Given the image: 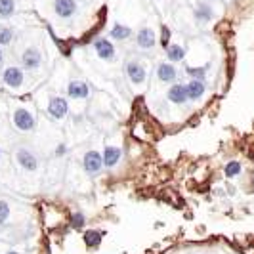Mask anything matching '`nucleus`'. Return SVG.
Here are the masks:
<instances>
[{
	"label": "nucleus",
	"mask_w": 254,
	"mask_h": 254,
	"mask_svg": "<svg viewBox=\"0 0 254 254\" xmlns=\"http://www.w3.org/2000/svg\"><path fill=\"white\" fill-rule=\"evenodd\" d=\"M15 13V2L13 0H0V17H12Z\"/></svg>",
	"instance_id": "nucleus-20"
},
{
	"label": "nucleus",
	"mask_w": 254,
	"mask_h": 254,
	"mask_svg": "<svg viewBox=\"0 0 254 254\" xmlns=\"http://www.w3.org/2000/svg\"><path fill=\"white\" fill-rule=\"evenodd\" d=\"M176 76H178V69L174 67L172 62H163V64H159V67H157V78H159L161 82H165V84H174Z\"/></svg>",
	"instance_id": "nucleus-12"
},
{
	"label": "nucleus",
	"mask_w": 254,
	"mask_h": 254,
	"mask_svg": "<svg viewBox=\"0 0 254 254\" xmlns=\"http://www.w3.org/2000/svg\"><path fill=\"white\" fill-rule=\"evenodd\" d=\"M109 35H111L113 40H128L132 37V29L128 25H123V23H115L111 27V31H109Z\"/></svg>",
	"instance_id": "nucleus-18"
},
{
	"label": "nucleus",
	"mask_w": 254,
	"mask_h": 254,
	"mask_svg": "<svg viewBox=\"0 0 254 254\" xmlns=\"http://www.w3.org/2000/svg\"><path fill=\"white\" fill-rule=\"evenodd\" d=\"M102 157H103V166H105V168H113V166H117L121 163L123 151H121V147H117V145H107L102 151Z\"/></svg>",
	"instance_id": "nucleus-14"
},
{
	"label": "nucleus",
	"mask_w": 254,
	"mask_h": 254,
	"mask_svg": "<svg viewBox=\"0 0 254 254\" xmlns=\"http://www.w3.org/2000/svg\"><path fill=\"white\" fill-rule=\"evenodd\" d=\"M2 62H4V52H2V46H0V65H2Z\"/></svg>",
	"instance_id": "nucleus-27"
},
{
	"label": "nucleus",
	"mask_w": 254,
	"mask_h": 254,
	"mask_svg": "<svg viewBox=\"0 0 254 254\" xmlns=\"http://www.w3.org/2000/svg\"><path fill=\"white\" fill-rule=\"evenodd\" d=\"M65 153H67V145H65V143H60V145L56 147V157H64Z\"/></svg>",
	"instance_id": "nucleus-26"
},
{
	"label": "nucleus",
	"mask_w": 254,
	"mask_h": 254,
	"mask_svg": "<svg viewBox=\"0 0 254 254\" xmlns=\"http://www.w3.org/2000/svg\"><path fill=\"white\" fill-rule=\"evenodd\" d=\"M0 159H2V149H0Z\"/></svg>",
	"instance_id": "nucleus-29"
},
{
	"label": "nucleus",
	"mask_w": 254,
	"mask_h": 254,
	"mask_svg": "<svg viewBox=\"0 0 254 254\" xmlns=\"http://www.w3.org/2000/svg\"><path fill=\"white\" fill-rule=\"evenodd\" d=\"M125 71H127L128 80H130L134 86L143 84L145 78H147V69H145V65L141 64V62H138V60H130V62H127Z\"/></svg>",
	"instance_id": "nucleus-3"
},
{
	"label": "nucleus",
	"mask_w": 254,
	"mask_h": 254,
	"mask_svg": "<svg viewBox=\"0 0 254 254\" xmlns=\"http://www.w3.org/2000/svg\"><path fill=\"white\" fill-rule=\"evenodd\" d=\"M165 50H166V58H168V62H172V64L182 62V60L186 58V48H184V46H180V44H168Z\"/></svg>",
	"instance_id": "nucleus-17"
},
{
	"label": "nucleus",
	"mask_w": 254,
	"mask_h": 254,
	"mask_svg": "<svg viewBox=\"0 0 254 254\" xmlns=\"http://www.w3.org/2000/svg\"><path fill=\"white\" fill-rule=\"evenodd\" d=\"M15 163L27 172H35V170H38V165H40L35 151H31L29 147H19L15 151Z\"/></svg>",
	"instance_id": "nucleus-5"
},
{
	"label": "nucleus",
	"mask_w": 254,
	"mask_h": 254,
	"mask_svg": "<svg viewBox=\"0 0 254 254\" xmlns=\"http://www.w3.org/2000/svg\"><path fill=\"white\" fill-rule=\"evenodd\" d=\"M186 88H188V98H190V102H197V100H201L204 96L206 84H204V80H195V78H191L190 82L186 84Z\"/></svg>",
	"instance_id": "nucleus-16"
},
{
	"label": "nucleus",
	"mask_w": 254,
	"mask_h": 254,
	"mask_svg": "<svg viewBox=\"0 0 254 254\" xmlns=\"http://www.w3.org/2000/svg\"><path fill=\"white\" fill-rule=\"evenodd\" d=\"M82 168H84V172H86L88 176H98L103 168L102 153L94 151V149H90V151L84 153V157H82Z\"/></svg>",
	"instance_id": "nucleus-4"
},
{
	"label": "nucleus",
	"mask_w": 254,
	"mask_h": 254,
	"mask_svg": "<svg viewBox=\"0 0 254 254\" xmlns=\"http://www.w3.org/2000/svg\"><path fill=\"white\" fill-rule=\"evenodd\" d=\"M193 15H195L197 23H208V21H212L214 12H212L210 4H206V2H203V0H201V2H197V4H195Z\"/></svg>",
	"instance_id": "nucleus-15"
},
{
	"label": "nucleus",
	"mask_w": 254,
	"mask_h": 254,
	"mask_svg": "<svg viewBox=\"0 0 254 254\" xmlns=\"http://www.w3.org/2000/svg\"><path fill=\"white\" fill-rule=\"evenodd\" d=\"M76 0H54V12L62 19H71L76 13Z\"/></svg>",
	"instance_id": "nucleus-9"
},
{
	"label": "nucleus",
	"mask_w": 254,
	"mask_h": 254,
	"mask_svg": "<svg viewBox=\"0 0 254 254\" xmlns=\"http://www.w3.org/2000/svg\"><path fill=\"white\" fill-rule=\"evenodd\" d=\"M10 212H12V210H10V204H8V201H2V199H0V226L8 222Z\"/></svg>",
	"instance_id": "nucleus-24"
},
{
	"label": "nucleus",
	"mask_w": 254,
	"mask_h": 254,
	"mask_svg": "<svg viewBox=\"0 0 254 254\" xmlns=\"http://www.w3.org/2000/svg\"><path fill=\"white\" fill-rule=\"evenodd\" d=\"M84 239H86V245H88L90 249H98V247L102 245V233L92 229V231L86 233V237H84Z\"/></svg>",
	"instance_id": "nucleus-22"
},
{
	"label": "nucleus",
	"mask_w": 254,
	"mask_h": 254,
	"mask_svg": "<svg viewBox=\"0 0 254 254\" xmlns=\"http://www.w3.org/2000/svg\"><path fill=\"white\" fill-rule=\"evenodd\" d=\"M224 172H226L228 178L239 176V174H241V163H239V161H229L228 165L224 166Z\"/></svg>",
	"instance_id": "nucleus-21"
},
{
	"label": "nucleus",
	"mask_w": 254,
	"mask_h": 254,
	"mask_svg": "<svg viewBox=\"0 0 254 254\" xmlns=\"http://www.w3.org/2000/svg\"><path fill=\"white\" fill-rule=\"evenodd\" d=\"M21 67L25 71H38L42 67V54L35 46H29L21 54Z\"/></svg>",
	"instance_id": "nucleus-6"
},
{
	"label": "nucleus",
	"mask_w": 254,
	"mask_h": 254,
	"mask_svg": "<svg viewBox=\"0 0 254 254\" xmlns=\"http://www.w3.org/2000/svg\"><path fill=\"white\" fill-rule=\"evenodd\" d=\"M67 96L71 100H86L90 96V86L84 80H71L67 84Z\"/></svg>",
	"instance_id": "nucleus-10"
},
{
	"label": "nucleus",
	"mask_w": 254,
	"mask_h": 254,
	"mask_svg": "<svg viewBox=\"0 0 254 254\" xmlns=\"http://www.w3.org/2000/svg\"><path fill=\"white\" fill-rule=\"evenodd\" d=\"M2 80L8 88L17 90L23 86L25 82V69L19 67V65H8L4 71H2Z\"/></svg>",
	"instance_id": "nucleus-2"
},
{
	"label": "nucleus",
	"mask_w": 254,
	"mask_h": 254,
	"mask_svg": "<svg viewBox=\"0 0 254 254\" xmlns=\"http://www.w3.org/2000/svg\"><path fill=\"white\" fill-rule=\"evenodd\" d=\"M69 113V102L62 98V96H54L50 98V103H48V115H50L54 121H62L65 119Z\"/></svg>",
	"instance_id": "nucleus-8"
},
{
	"label": "nucleus",
	"mask_w": 254,
	"mask_h": 254,
	"mask_svg": "<svg viewBox=\"0 0 254 254\" xmlns=\"http://www.w3.org/2000/svg\"><path fill=\"white\" fill-rule=\"evenodd\" d=\"M84 224H86V216L82 212H75L73 214V226L75 228H84Z\"/></svg>",
	"instance_id": "nucleus-25"
},
{
	"label": "nucleus",
	"mask_w": 254,
	"mask_h": 254,
	"mask_svg": "<svg viewBox=\"0 0 254 254\" xmlns=\"http://www.w3.org/2000/svg\"><path fill=\"white\" fill-rule=\"evenodd\" d=\"M136 44L140 46L141 50H151L153 46L157 44V35L151 27H141L140 31L136 33Z\"/></svg>",
	"instance_id": "nucleus-11"
},
{
	"label": "nucleus",
	"mask_w": 254,
	"mask_h": 254,
	"mask_svg": "<svg viewBox=\"0 0 254 254\" xmlns=\"http://www.w3.org/2000/svg\"><path fill=\"white\" fill-rule=\"evenodd\" d=\"M166 98H168V102L176 103V105H182V103L190 102V98H188V88H186V84H172L168 92H166Z\"/></svg>",
	"instance_id": "nucleus-13"
},
{
	"label": "nucleus",
	"mask_w": 254,
	"mask_h": 254,
	"mask_svg": "<svg viewBox=\"0 0 254 254\" xmlns=\"http://www.w3.org/2000/svg\"><path fill=\"white\" fill-rule=\"evenodd\" d=\"M94 50H96V56L103 62H115V58H117V50H115L113 42L107 40V38H96L94 40Z\"/></svg>",
	"instance_id": "nucleus-7"
},
{
	"label": "nucleus",
	"mask_w": 254,
	"mask_h": 254,
	"mask_svg": "<svg viewBox=\"0 0 254 254\" xmlns=\"http://www.w3.org/2000/svg\"><path fill=\"white\" fill-rule=\"evenodd\" d=\"M186 71L195 80H204V76H206V67H188Z\"/></svg>",
	"instance_id": "nucleus-23"
},
{
	"label": "nucleus",
	"mask_w": 254,
	"mask_h": 254,
	"mask_svg": "<svg viewBox=\"0 0 254 254\" xmlns=\"http://www.w3.org/2000/svg\"><path fill=\"white\" fill-rule=\"evenodd\" d=\"M13 37H15V33H13L12 27L0 25V46H8V44H12Z\"/></svg>",
	"instance_id": "nucleus-19"
},
{
	"label": "nucleus",
	"mask_w": 254,
	"mask_h": 254,
	"mask_svg": "<svg viewBox=\"0 0 254 254\" xmlns=\"http://www.w3.org/2000/svg\"><path fill=\"white\" fill-rule=\"evenodd\" d=\"M13 127L19 132H33L37 127V117L33 115V111H29L27 107H17L12 113Z\"/></svg>",
	"instance_id": "nucleus-1"
},
{
	"label": "nucleus",
	"mask_w": 254,
	"mask_h": 254,
	"mask_svg": "<svg viewBox=\"0 0 254 254\" xmlns=\"http://www.w3.org/2000/svg\"><path fill=\"white\" fill-rule=\"evenodd\" d=\"M6 254H19V253H17V251H8Z\"/></svg>",
	"instance_id": "nucleus-28"
}]
</instances>
